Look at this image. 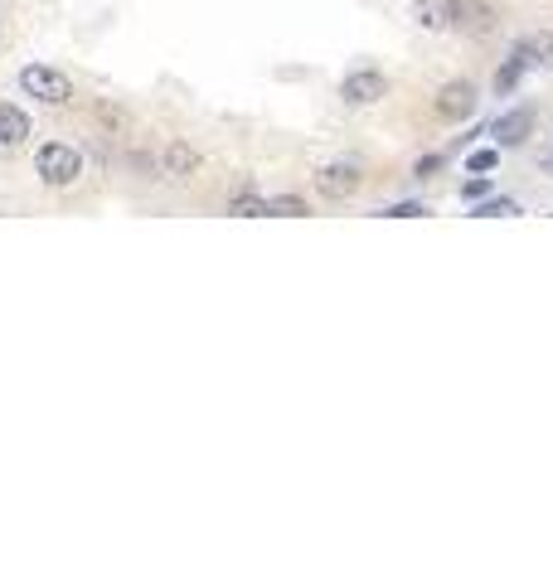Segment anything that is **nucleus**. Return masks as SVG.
<instances>
[{
    "label": "nucleus",
    "mask_w": 553,
    "mask_h": 582,
    "mask_svg": "<svg viewBox=\"0 0 553 582\" xmlns=\"http://www.w3.org/2000/svg\"><path fill=\"white\" fill-rule=\"evenodd\" d=\"M34 175H39V185H49V190L78 185V175H83L78 146H68V141H44V146L34 151Z\"/></svg>",
    "instance_id": "obj_1"
},
{
    "label": "nucleus",
    "mask_w": 553,
    "mask_h": 582,
    "mask_svg": "<svg viewBox=\"0 0 553 582\" xmlns=\"http://www.w3.org/2000/svg\"><path fill=\"white\" fill-rule=\"evenodd\" d=\"M20 93L34 97V102H44V107H68V102H73V83L49 64H25L20 68Z\"/></svg>",
    "instance_id": "obj_2"
},
{
    "label": "nucleus",
    "mask_w": 553,
    "mask_h": 582,
    "mask_svg": "<svg viewBox=\"0 0 553 582\" xmlns=\"http://www.w3.org/2000/svg\"><path fill=\"white\" fill-rule=\"evenodd\" d=\"M447 20L466 39H490V34L500 30V10L490 0H447Z\"/></svg>",
    "instance_id": "obj_3"
},
{
    "label": "nucleus",
    "mask_w": 553,
    "mask_h": 582,
    "mask_svg": "<svg viewBox=\"0 0 553 582\" xmlns=\"http://www.w3.org/2000/svg\"><path fill=\"white\" fill-rule=\"evenodd\" d=\"M311 185H316V194L321 199H330V204H345V199H355L359 185H364V170H359L355 161H330L321 165L316 175H311Z\"/></svg>",
    "instance_id": "obj_4"
},
{
    "label": "nucleus",
    "mask_w": 553,
    "mask_h": 582,
    "mask_svg": "<svg viewBox=\"0 0 553 582\" xmlns=\"http://www.w3.org/2000/svg\"><path fill=\"white\" fill-rule=\"evenodd\" d=\"M389 97V73L384 68H350L340 78V102L345 107H374Z\"/></svg>",
    "instance_id": "obj_5"
},
{
    "label": "nucleus",
    "mask_w": 553,
    "mask_h": 582,
    "mask_svg": "<svg viewBox=\"0 0 553 582\" xmlns=\"http://www.w3.org/2000/svg\"><path fill=\"white\" fill-rule=\"evenodd\" d=\"M476 107H481V88H476L471 78H452V83H442V88L432 93V112H437L442 122H466Z\"/></svg>",
    "instance_id": "obj_6"
},
{
    "label": "nucleus",
    "mask_w": 553,
    "mask_h": 582,
    "mask_svg": "<svg viewBox=\"0 0 553 582\" xmlns=\"http://www.w3.org/2000/svg\"><path fill=\"white\" fill-rule=\"evenodd\" d=\"M199 170H204V156H199L185 136H170L161 151H156V175L161 180H195Z\"/></svg>",
    "instance_id": "obj_7"
},
{
    "label": "nucleus",
    "mask_w": 553,
    "mask_h": 582,
    "mask_svg": "<svg viewBox=\"0 0 553 582\" xmlns=\"http://www.w3.org/2000/svg\"><path fill=\"white\" fill-rule=\"evenodd\" d=\"M93 127H98L102 136L127 141L131 131H136V117H131V107H122L117 97H98V102H93Z\"/></svg>",
    "instance_id": "obj_8"
},
{
    "label": "nucleus",
    "mask_w": 553,
    "mask_h": 582,
    "mask_svg": "<svg viewBox=\"0 0 553 582\" xmlns=\"http://www.w3.org/2000/svg\"><path fill=\"white\" fill-rule=\"evenodd\" d=\"M534 68V54H529V39H520L515 49H510V59L500 64V73H495V93L500 97H510L515 88H520V78Z\"/></svg>",
    "instance_id": "obj_9"
},
{
    "label": "nucleus",
    "mask_w": 553,
    "mask_h": 582,
    "mask_svg": "<svg viewBox=\"0 0 553 582\" xmlns=\"http://www.w3.org/2000/svg\"><path fill=\"white\" fill-rule=\"evenodd\" d=\"M490 131H495V141H500V146H524V141H529V131H534V112H529V107H524V112H510V117H500Z\"/></svg>",
    "instance_id": "obj_10"
},
{
    "label": "nucleus",
    "mask_w": 553,
    "mask_h": 582,
    "mask_svg": "<svg viewBox=\"0 0 553 582\" xmlns=\"http://www.w3.org/2000/svg\"><path fill=\"white\" fill-rule=\"evenodd\" d=\"M30 136V117L15 102H0V146H20Z\"/></svg>",
    "instance_id": "obj_11"
},
{
    "label": "nucleus",
    "mask_w": 553,
    "mask_h": 582,
    "mask_svg": "<svg viewBox=\"0 0 553 582\" xmlns=\"http://www.w3.org/2000/svg\"><path fill=\"white\" fill-rule=\"evenodd\" d=\"M228 214H233V219H267V199H262L253 185H243V190L228 199Z\"/></svg>",
    "instance_id": "obj_12"
},
{
    "label": "nucleus",
    "mask_w": 553,
    "mask_h": 582,
    "mask_svg": "<svg viewBox=\"0 0 553 582\" xmlns=\"http://www.w3.org/2000/svg\"><path fill=\"white\" fill-rule=\"evenodd\" d=\"M413 15H418V25L432 30V34L452 30V20H447V0H418V5H413Z\"/></svg>",
    "instance_id": "obj_13"
},
{
    "label": "nucleus",
    "mask_w": 553,
    "mask_h": 582,
    "mask_svg": "<svg viewBox=\"0 0 553 582\" xmlns=\"http://www.w3.org/2000/svg\"><path fill=\"white\" fill-rule=\"evenodd\" d=\"M306 214H311V204L301 194H272L267 199V219H306Z\"/></svg>",
    "instance_id": "obj_14"
},
{
    "label": "nucleus",
    "mask_w": 553,
    "mask_h": 582,
    "mask_svg": "<svg viewBox=\"0 0 553 582\" xmlns=\"http://www.w3.org/2000/svg\"><path fill=\"white\" fill-rule=\"evenodd\" d=\"M529 54H534V68H549L553 73V30L529 34Z\"/></svg>",
    "instance_id": "obj_15"
},
{
    "label": "nucleus",
    "mask_w": 553,
    "mask_h": 582,
    "mask_svg": "<svg viewBox=\"0 0 553 582\" xmlns=\"http://www.w3.org/2000/svg\"><path fill=\"white\" fill-rule=\"evenodd\" d=\"M495 161H500V151H471V156H466V170H471V175H490V170H495Z\"/></svg>",
    "instance_id": "obj_16"
},
{
    "label": "nucleus",
    "mask_w": 553,
    "mask_h": 582,
    "mask_svg": "<svg viewBox=\"0 0 553 582\" xmlns=\"http://www.w3.org/2000/svg\"><path fill=\"white\" fill-rule=\"evenodd\" d=\"M427 209L423 204H413V199H408V204H389V209H384V219H423Z\"/></svg>",
    "instance_id": "obj_17"
},
{
    "label": "nucleus",
    "mask_w": 553,
    "mask_h": 582,
    "mask_svg": "<svg viewBox=\"0 0 553 582\" xmlns=\"http://www.w3.org/2000/svg\"><path fill=\"white\" fill-rule=\"evenodd\" d=\"M461 194H466V199H481V194H490V175H476V180H466V185H461Z\"/></svg>",
    "instance_id": "obj_18"
},
{
    "label": "nucleus",
    "mask_w": 553,
    "mask_h": 582,
    "mask_svg": "<svg viewBox=\"0 0 553 582\" xmlns=\"http://www.w3.org/2000/svg\"><path fill=\"white\" fill-rule=\"evenodd\" d=\"M476 214H490V219H505V214H515V204H510V199H495V204H481Z\"/></svg>",
    "instance_id": "obj_19"
},
{
    "label": "nucleus",
    "mask_w": 553,
    "mask_h": 582,
    "mask_svg": "<svg viewBox=\"0 0 553 582\" xmlns=\"http://www.w3.org/2000/svg\"><path fill=\"white\" fill-rule=\"evenodd\" d=\"M437 165H442V161H437V156H427V161H418V180H427V175H432Z\"/></svg>",
    "instance_id": "obj_20"
}]
</instances>
